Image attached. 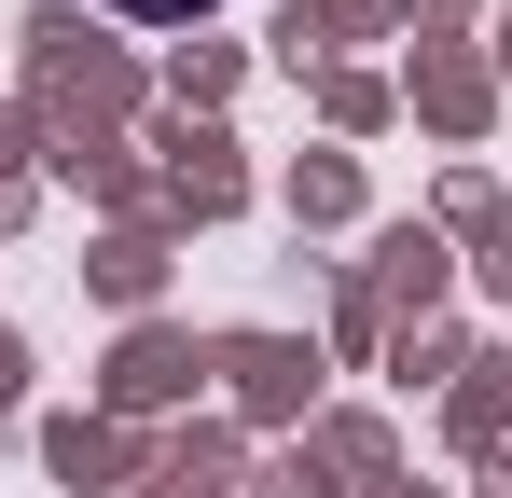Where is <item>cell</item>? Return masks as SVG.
Returning a JSON list of instances; mask_svg holds the SVG:
<instances>
[{
	"instance_id": "obj_1",
	"label": "cell",
	"mask_w": 512,
	"mask_h": 498,
	"mask_svg": "<svg viewBox=\"0 0 512 498\" xmlns=\"http://www.w3.org/2000/svg\"><path fill=\"white\" fill-rule=\"evenodd\" d=\"M125 14H194V0H125Z\"/></svg>"
}]
</instances>
